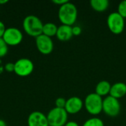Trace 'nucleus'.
Segmentation results:
<instances>
[{"label":"nucleus","mask_w":126,"mask_h":126,"mask_svg":"<svg viewBox=\"0 0 126 126\" xmlns=\"http://www.w3.org/2000/svg\"><path fill=\"white\" fill-rule=\"evenodd\" d=\"M78 9L75 4L68 1L59 7L58 19L62 24L72 26L76 22L78 18Z\"/></svg>","instance_id":"obj_1"},{"label":"nucleus","mask_w":126,"mask_h":126,"mask_svg":"<svg viewBox=\"0 0 126 126\" xmlns=\"http://www.w3.org/2000/svg\"><path fill=\"white\" fill-rule=\"evenodd\" d=\"M24 30L32 37H38L42 34L44 24L41 20L35 15H28L24 20L22 24Z\"/></svg>","instance_id":"obj_2"},{"label":"nucleus","mask_w":126,"mask_h":126,"mask_svg":"<svg viewBox=\"0 0 126 126\" xmlns=\"http://www.w3.org/2000/svg\"><path fill=\"white\" fill-rule=\"evenodd\" d=\"M103 97L94 93L89 94L84 100L86 111L93 116L100 114L103 111Z\"/></svg>","instance_id":"obj_3"},{"label":"nucleus","mask_w":126,"mask_h":126,"mask_svg":"<svg viewBox=\"0 0 126 126\" xmlns=\"http://www.w3.org/2000/svg\"><path fill=\"white\" fill-rule=\"evenodd\" d=\"M49 126H64L68 122V113L64 109L55 107L47 115Z\"/></svg>","instance_id":"obj_4"},{"label":"nucleus","mask_w":126,"mask_h":126,"mask_svg":"<svg viewBox=\"0 0 126 126\" xmlns=\"http://www.w3.org/2000/svg\"><path fill=\"white\" fill-rule=\"evenodd\" d=\"M107 26L112 33L119 35L125 29V18L117 12L111 13L107 17Z\"/></svg>","instance_id":"obj_5"},{"label":"nucleus","mask_w":126,"mask_h":126,"mask_svg":"<svg viewBox=\"0 0 126 126\" xmlns=\"http://www.w3.org/2000/svg\"><path fill=\"white\" fill-rule=\"evenodd\" d=\"M121 111V105L118 99L110 95L106 97L103 100V111L109 117H115Z\"/></svg>","instance_id":"obj_6"},{"label":"nucleus","mask_w":126,"mask_h":126,"mask_svg":"<svg viewBox=\"0 0 126 126\" xmlns=\"http://www.w3.org/2000/svg\"><path fill=\"white\" fill-rule=\"evenodd\" d=\"M14 72L21 77H26L30 75L34 69L33 62L27 58H21L18 59L15 63Z\"/></svg>","instance_id":"obj_7"},{"label":"nucleus","mask_w":126,"mask_h":126,"mask_svg":"<svg viewBox=\"0 0 126 126\" xmlns=\"http://www.w3.org/2000/svg\"><path fill=\"white\" fill-rule=\"evenodd\" d=\"M2 38L7 45L16 46L22 41L23 34L21 30L17 27H8L6 29Z\"/></svg>","instance_id":"obj_8"},{"label":"nucleus","mask_w":126,"mask_h":126,"mask_svg":"<svg viewBox=\"0 0 126 126\" xmlns=\"http://www.w3.org/2000/svg\"><path fill=\"white\" fill-rule=\"evenodd\" d=\"M35 45L38 50L43 55L50 54L54 49V44L52 38L44 34L35 38Z\"/></svg>","instance_id":"obj_9"},{"label":"nucleus","mask_w":126,"mask_h":126,"mask_svg":"<svg viewBox=\"0 0 126 126\" xmlns=\"http://www.w3.org/2000/svg\"><path fill=\"white\" fill-rule=\"evenodd\" d=\"M83 105L84 103L81 100V98L74 96L66 100L64 109L68 113V114H76L81 111Z\"/></svg>","instance_id":"obj_10"},{"label":"nucleus","mask_w":126,"mask_h":126,"mask_svg":"<svg viewBox=\"0 0 126 126\" xmlns=\"http://www.w3.org/2000/svg\"><path fill=\"white\" fill-rule=\"evenodd\" d=\"M28 126H49L47 116L38 111L31 112L27 118Z\"/></svg>","instance_id":"obj_11"},{"label":"nucleus","mask_w":126,"mask_h":126,"mask_svg":"<svg viewBox=\"0 0 126 126\" xmlns=\"http://www.w3.org/2000/svg\"><path fill=\"white\" fill-rule=\"evenodd\" d=\"M57 38L61 41H67L70 40L72 36V27L65 24H61L58 27L56 35Z\"/></svg>","instance_id":"obj_12"},{"label":"nucleus","mask_w":126,"mask_h":126,"mask_svg":"<svg viewBox=\"0 0 126 126\" xmlns=\"http://www.w3.org/2000/svg\"><path fill=\"white\" fill-rule=\"evenodd\" d=\"M126 94V84L123 82H117L111 85L109 95L116 98L120 99L123 97Z\"/></svg>","instance_id":"obj_13"},{"label":"nucleus","mask_w":126,"mask_h":126,"mask_svg":"<svg viewBox=\"0 0 126 126\" xmlns=\"http://www.w3.org/2000/svg\"><path fill=\"white\" fill-rule=\"evenodd\" d=\"M111 85L107 80L100 81L95 87V93L100 97H107L110 94Z\"/></svg>","instance_id":"obj_14"},{"label":"nucleus","mask_w":126,"mask_h":126,"mask_svg":"<svg viewBox=\"0 0 126 126\" xmlns=\"http://www.w3.org/2000/svg\"><path fill=\"white\" fill-rule=\"evenodd\" d=\"M90 4L94 10L102 13L108 9L109 7V1L108 0H91Z\"/></svg>","instance_id":"obj_15"},{"label":"nucleus","mask_w":126,"mask_h":126,"mask_svg":"<svg viewBox=\"0 0 126 126\" xmlns=\"http://www.w3.org/2000/svg\"><path fill=\"white\" fill-rule=\"evenodd\" d=\"M58 26L52 23V22H47L44 24L43 30H42V34L48 36V37H53L56 35L57 30H58Z\"/></svg>","instance_id":"obj_16"},{"label":"nucleus","mask_w":126,"mask_h":126,"mask_svg":"<svg viewBox=\"0 0 126 126\" xmlns=\"http://www.w3.org/2000/svg\"><path fill=\"white\" fill-rule=\"evenodd\" d=\"M82 126H104V123L100 118L92 117L85 121Z\"/></svg>","instance_id":"obj_17"},{"label":"nucleus","mask_w":126,"mask_h":126,"mask_svg":"<svg viewBox=\"0 0 126 126\" xmlns=\"http://www.w3.org/2000/svg\"><path fill=\"white\" fill-rule=\"evenodd\" d=\"M8 52V45L5 43L2 38H0V58L7 55Z\"/></svg>","instance_id":"obj_18"},{"label":"nucleus","mask_w":126,"mask_h":126,"mask_svg":"<svg viewBox=\"0 0 126 126\" xmlns=\"http://www.w3.org/2000/svg\"><path fill=\"white\" fill-rule=\"evenodd\" d=\"M121 16H123L124 18H126V0L121 1L117 7V11Z\"/></svg>","instance_id":"obj_19"},{"label":"nucleus","mask_w":126,"mask_h":126,"mask_svg":"<svg viewBox=\"0 0 126 126\" xmlns=\"http://www.w3.org/2000/svg\"><path fill=\"white\" fill-rule=\"evenodd\" d=\"M66 100L63 97H58L55 100V107L57 108H61V109H64L65 106H66Z\"/></svg>","instance_id":"obj_20"},{"label":"nucleus","mask_w":126,"mask_h":126,"mask_svg":"<svg viewBox=\"0 0 126 126\" xmlns=\"http://www.w3.org/2000/svg\"><path fill=\"white\" fill-rule=\"evenodd\" d=\"M4 69L7 72H14V69H15V64H14V63L8 62V63H5V65H4Z\"/></svg>","instance_id":"obj_21"},{"label":"nucleus","mask_w":126,"mask_h":126,"mask_svg":"<svg viewBox=\"0 0 126 126\" xmlns=\"http://www.w3.org/2000/svg\"><path fill=\"white\" fill-rule=\"evenodd\" d=\"M81 32H82V28L80 26L75 25V26H73L72 27V33H73V35H75V36L80 35L81 34Z\"/></svg>","instance_id":"obj_22"},{"label":"nucleus","mask_w":126,"mask_h":126,"mask_svg":"<svg viewBox=\"0 0 126 126\" xmlns=\"http://www.w3.org/2000/svg\"><path fill=\"white\" fill-rule=\"evenodd\" d=\"M6 29L7 28H6L4 24L1 21H0V38H2V36H3V35H4V32H5Z\"/></svg>","instance_id":"obj_23"},{"label":"nucleus","mask_w":126,"mask_h":126,"mask_svg":"<svg viewBox=\"0 0 126 126\" xmlns=\"http://www.w3.org/2000/svg\"><path fill=\"white\" fill-rule=\"evenodd\" d=\"M52 1L54 4H58V5H59V6H61V5L66 4V2H68L69 1H68V0H52Z\"/></svg>","instance_id":"obj_24"},{"label":"nucleus","mask_w":126,"mask_h":126,"mask_svg":"<svg viewBox=\"0 0 126 126\" xmlns=\"http://www.w3.org/2000/svg\"><path fill=\"white\" fill-rule=\"evenodd\" d=\"M64 126H79V125L75 121H69L65 124Z\"/></svg>","instance_id":"obj_25"},{"label":"nucleus","mask_w":126,"mask_h":126,"mask_svg":"<svg viewBox=\"0 0 126 126\" xmlns=\"http://www.w3.org/2000/svg\"><path fill=\"white\" fill-rule=\"evenodd\" d=\"M4 70V65H3L1 60L0 59V74L2 73Z\"/></svg>","instance_id":"obj_26"},{"label":"nucleus","mask_w":126,"mask_h":126,"mask_svg":"<svg viewBox=\"0 0 126 126\" xmlns=\"http://www.w3.org/2000/svg\"><path fill=\"white\" fill-rule=\"evenodd\" d=\"M0 126H7L5 121L1 119H0Z\"/></svg>","instance_id":"obj_27"},{"label":"nucleus","mask_w":126,"mask_h":126,"mask_svg":"<svg viewBox=\"0 0 126 126\" xmlns=\"http://www.w3.org/2000/svg\"><path fill=\"white\" fill-rule=\"evenodd\" d=\"M7 2H8V0H0V4H6Z\"/></svg>","instance_id":"obj_28"}]
</instances>
